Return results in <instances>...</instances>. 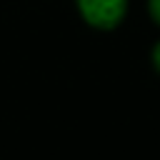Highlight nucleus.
I'll return each mask as SVG.
<instances>
[{"label": "nucleus", "instance_id": "f257e3e1", "mask_svg": "<svg viewBox=\"0 0 160 160\" xmlns=\"http://www.w3.org/2000/svg\"><path fill=\"white\" fill-rule=\"evenodd\" d=\"M72 2L80 20L98 32L118 30L130 10V0H72Z\"/></svg>", "mask_w": 160, "mask_h": 160}, {"label": "nucleus", "instance_id": "f03ea898", "mask_svg": "<svg viewBox=\"0 0 160 160\" xmlns=\"http://www.w3.org/2000/svg\"><path fill=\"white\" fill-rule=\"evenodd\" d=\"M145 8H148V18H150V22H152L155 28H160V0H148Z\"/></svg>", "mask_w": 160, "mask_h": 160}, {"label": "nucleus", "instance_id": "7ed1b4c3", "mask_svg": "<svg viewBox=\"0 0 160 160\" xmlns=\"http://www.w3.org/2000/svg\"><path fill=\"white\" fill-rule=\"evenodd\" d=\"M150 65H152V70L160 75V40H155V45L150 48Z\"/></svg>", "mask_w": 160, "mask_h": 160}]
</instances>
